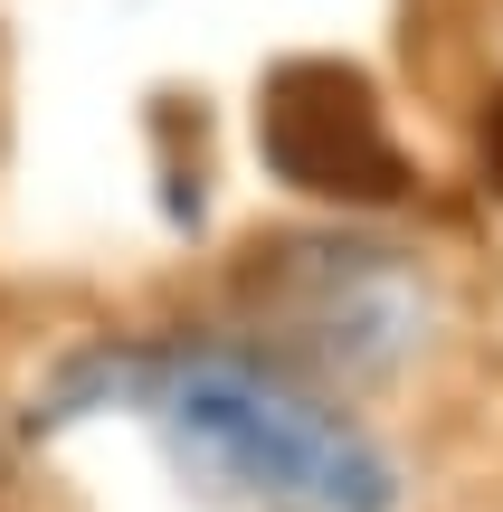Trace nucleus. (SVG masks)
<instances>
[{
  "label": "nucleus",
  "mask_w": 503,
  "mask_h": 512,
  "mask_svg": "<svg viewBox=\"0 0 503 512\" xmlns=\"http://www.w3.org/2000/svg\"><path fill=\"white\" fill-rule=\"evenodd\" d=\"M152 418L171 427L181 465L276 512H399V465L342 408L295 389L247 351H171L143 370Z\"/></svg>",
  "instance_id": "1"
},
{
  "label": "nucleus",
  "mask_w": 503,
  "mask_h": 512,
  "mask_svg": "<svg viewBox=\"0 0 503 512\" xmlns=\"http://www.w3.org/2000/svg\"><path fill=\"white\" fill-rule=\"evenodd\" d=\"M257 152L285 171L295 190L314 200H399L409 190V152L390 143L371 86L352 67H323V57H295V67L266 76V105H257Z\"/></svg>",
  "instance_id": "2"
},
{
  "label": "nucleus",
  "mask_w": 503,
  "mask_h": 512,
  "mask_svg": "<svg viewBox=\"0 0 503 512\" xmlns=\"http://www.w3.org/2000/svg\"><path fill=\"white\" fill-rule=\"evenodd\" d=\"M257 294H266V323L285 332V342H304L314 361L333 370H380L399 361V342H409L418 304L409 285H399L390 247H342V238H295V247H257Z\"/></svg>",
  "instance_id": "3"
},
{
  "label": "nucleus",
  "mask_w": 503,
  "mask_h": 512,
  "mask_svg": "<svg viewBox=\"0 0 503 512\" xmlns=\"http://www.w3.org/2000/svg\"><path fill=\"white\" fill-rule=\"evenodd\" d=\"M485 143H494V171H503V114H494V133H485Z\"/></svg>",
  "instance_id": "4"
}]
</instances>
